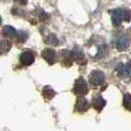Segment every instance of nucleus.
Instances as JSON below:
<instances>
[{"instance_id":"obj_1","label":"nucleus","mask_w":131,"mask_h":131,"mask_svg":"<svg viewBox=\"0 0 131 131\" xmlns=\"http://www.w3.org/2000/svg\"><path fill=\"white\" fill-rule=\"evenodd\" d=\"M131 12L127 9H115L112 12V22L114 26L118 27L122 22H129Z\"/></svg>"},{"instance_id":"obj_2","label":"nucleus","mask_w":131,"mask_h":131,"mask_svg":"<svg viewBox=\"0 0 131 131\" xmlns=\"http://www.w3.org/2000/svg\"><path fill=\"white\" fill-rule=\"evenodd\" d=\"M73 91L77 95H85L88 92V86L87 83L85 81L84 78H78L74 84V87H73Z\"/></svg>"},{"instance_id":"obj_3","label":"nucleus","mask_w":131,"mask_h":131,"mask_svg":"<svg viewBox=\"0 0 131 131\" xmlns=\"http://www.w3.org/2000/svg\"><path fill=\"white\" fill-rule=\"evenodd\" d=\"M89 81L94 86L103 84L105 81V74L100 71H94L89 77Z\"/></svg>"},{"instance_id":"obj_4","label":"nucleus","mask_w":131,"mask_h":131,"mask_svg":"<svg viewBox=\"0 0 131 131\" xmlns=\"http://www.w3.org/2000/svg\"><path fill=\"white\" fill-rule=\"evenodd\" d=\"M116 72L121 77H131V63H120L116 66Z\"/></svg>"},{"instance_id":"obj_5","label":"nucleus","mask_w":131,"mask_h":131,"mask_svg":"<svg viewBox=\"0 0 131 131\" xmlns=\"http://www.w3.org/2000/svg\"><path fill=\"white\" fill-rule=\"evenodd\" d=\"M130 45V38L127 35H121L115 41V47L118 51H124Z\"/></svg>"},{"instance_id":"obj_6","label":"nucleus","mask_w":131,"mask_h":131,"mask_svg":"<svg viewBox=\"0 0 131 131\" xmlns=\"http://www.w3.org/2000/svg\"><path fill=\"white\" fill-rule=\"evenodd\" d=\"M71 56L77 64H79V65H85L86 64V59H85L82 51L79 48H74L71 51Z\"/></svg>"},{"instance_id":"obj_7","label":"nucleus","mask_w":131,"mask_h":131,"mask_svg":"<svg viewBox=\"0 0 131 131\" xmlns=\"http://www.w3.org/2000/svg\"><path fill=\"white\" fill-rule=\"evenodd\" d=\"M20 60H21V63L25 66H30L34 62V56L31 52H28V51H26L21 54V57H20Z\"/></svg>"},{"instance_id":"obj_8","label":"nucleus","mask_w":131,"mask_h":131,"mask_svg":"<svg viewBox=\"0 0 131 131\" xmlns=\"http://www.w3.org/2000/svg\"><path fill=\"white\" fill-rule=\"evenodd\" d=\"M42 57L50 65H53L56 61V53L54 50L52 49H44L42 52Z\"/></svg>"},{"instance_id":"obj_9","label":"nucleus","mask_w":131,"mask_h":131,"mask_svg":"<svg viewBox=\"0 0 131 131\" xmlns=\"http://www.w3.org/2000/svg\"><path fill=\"white\" fill-rule=\"evenodd\" d=\"M88 107H89V103L87 100L84 98H79L75 105V111L79 113H84L88 110Z\"/></svg>"},{"instance_id":"obj_10","label":"nucleus","mask_w":131,"mask_h":131,"mask_svg":"<svg viewBox=\"0 0 131 131\" xmlns=\"http://www.w3.org/2000/svg\"><path fill=\"white\" fill-rule=\"evenodd\" d=\"M92 104H93L94 109L100 112V111H102L103 108L106 106V101H105V99L103 98L102 96H96V97L93 98Z\"/></svg>"},{"instance_id":"obj_11","label":"nucleus","mask_w":131,"mask_h":131,"mask_svg":"<svg viewBox=\"0 0 131 131\" xmlns=\"http://www.w3.org/2000/svg\"><path fill=\"white\" fill-rule=\"evenodd\" d=\"M2 32L5 36H8V37H14L17 35L16 29L11 26H5L2 29Z\"/></svg>"},{"instance_id":"obj_12","label":"nucleus","mask_w":131,"mask_h":131,"mask_svg":"<svg viewBox=\"0 0 131 131\" xmlns=\"http://www.w3.org/2000/svg\"><path fill=\"white\" fill-rule=\"evenodd\" d=\"M42 94H43V96H44V98H45V99L51 100V99L55 96V94H56V93H55V91L51 87H49V86H46V87H44Z\"/></svg>"},{"instance_id":"obj_13","label":"nucleus","mask_w":131,"mask_h":131,"mask_svg":"<svg viewBox=\"0 0 131 131\" xmlns=\"http://www.w3.org/2000/svg\"><path fill=\"white\" fill-rule=\"evenodd\" d=\"M123 106L125 109L131 112V95L130 94H125L123 97Z\"/></svg>"},{"instance_id":"obj_14","label":"nucleus","mask_w":131,"mask_h":131,"mask_svg":"<svg viewBox=\"0 0 131 131\" xmlns=\"http://www.w3.org/2000/svg\"><path fill=\"white\" fill-rule=\"evenodd\" d=\"M11 48V43L8 42V41H0V50L1 52L5 53V52H8Z\"/></svg>"},{"instance_id":"obj_15","label":"nucleus","mask_w":131,"mask_h":131,"mask_svg":"<svg viewBox=\"0 0 131 131\" xmlns=\"http://www.w3.org/2000/svg\"><path fill=\"white\" fill-rule=\"evenodd\" d=\"M46 43L51 44V45H58L59 44V40L55 36V34H50L46 39Z\"/></svg>"},{"instance_id":"obj_16","label":"nucleus","mask_w":131,"mask_h":131,"mask_svg":"<svg viewBox=\"0 0 131 131\" xmlns=\"http://www.w3.org/2000/svg\"><path fill=\"white\" fill-rule=\"evenodd\" d=\"M17 37H18V38H17L18 39V42H19V43H23V42H25V41L27 39V32H25V31L21 30V31L18 32Z\"/></svg>"},{"instance_id":"obj_17","label":"nucleus","mask_w":131,"mask_h":131,"mask_svg":"<svg viewBox=\"0 0 131 131\" xmlns=\"http://www.w3.org/2000/svg\"><path fill=\"white\" fill-rule=\"evenodd\" d=\"M38 17H39V20L40 21H45V20H47L48 19V15L45 13V12H43L42 10H40L39 11V14H38Z\"/></svg>"},{"instance_id":"obj_18","label":"nucleus","mask_w":131,"mask_h":131,"mask_svg":"<svg viewBox=\"0 0 131 131\" xmlns=\"http://www.w3.org/2000/svg\"><path fill=\"white\" fill-rule=\"evenodd\" d=\"M15 1H17V2H19V3H21V4H27V0H15Z\"/></svg>"},{"instance_id":"obj_19","label":"nucleus","mask_w":131,"mask_h":131,"mask_svg":"<svg viewBox=\"0 0 131 131\" xmlns=\"http://www.w3.org/2000/svg\"><path fill=\"white\" fill-rule=\"evenodd\" d=\"M1 22H2V20H1V17H0V24H1Z\"/></svg>"}]
</instances>
